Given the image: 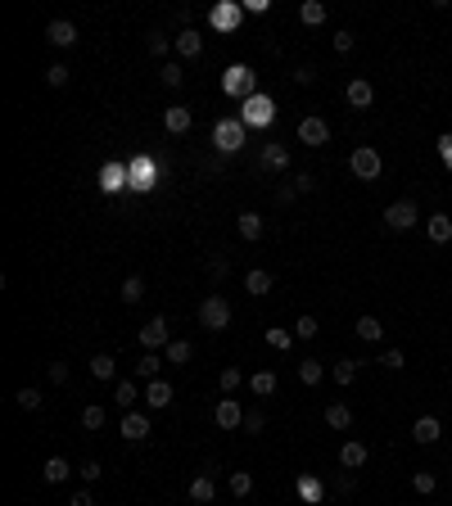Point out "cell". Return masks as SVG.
<instances>
[{
	"instance_id": "cell-15",
	"label": "cell",
	"mask_w": 452,
	"mask_h": 506,
	"mask_svg": "<svg viewBox=\"0 0 452 506\" xmlns=\"http://www.w3.org/2000/svg\"><path fill=\"white\" fill-rule=\"evenodd\" d=\"M172 45H177V54H181V59H194V54H204V36L194 32V27L177 32V36H172Z\"/></svg>"
},
{
	"instance_id": "cell-41",
	"label": "cell",
	"mask_w": 452,
	"mask_h": 506,
	"mask_svg": "<svg viewBox=\"0 0 452 506\" xmlns=\"http://www.w3.org/2000/svg\"><path fill=\"white\" fill-rule=\"evenodd\" d=\"M353 325H357V334H362V339H380V334H385V325H380L376 317H357Z\"/></svg>"
},
{
	"instance_id": "cell-37",
	"label": "cell",
	"mask_w": 452,
	"mask_h": 506,
	"mask_svg": "<svg viewBox=\"0 0 452 506\" xmlns=\"http://www.w3.org/2000/svg\"><path fill=\"white\" fill-rule=\"evenodd\" d=\"M231 493L249 497V493H253V474H249V470H231Z\"/></svg>"
},
{
	"instance_id": "cell-56",
	"label": "cell",
	"mask_w": 452,
	"mask_h": 506,
	"mask_svg": "<svg viewBox=\"0 0 452 506\" xmlns=\"http://www.w3.org/2000/svg\"><path fill=\"white\" fill-rule=\"evenodd\" d=\"M294 199H299L294 185H276V204H294Z\"/></svg>"
},
{
	"instance_id": "cell-13",
	"label": "cell",
	"mask_w": 452,
	"mask_h": 506,
	"mask_svg": "<svg viewBox=\"0 0 452 506\" xmlns=\"http://www.w3.org/2000/svg\"><path fill=\"white\" fill-rule=\"evenodd\" d=\"M344 95H348V108H371V100H376V87H371V82H362V77H353Z\"/></svg>"
},
{
	"instance_id": "cell-25",
	"label": "cell",
	"mask_w": 452,
	"mask_h": 506,
	"mask_svg": "<svg viewBox=\"0 0 452 506\" xmlns=\"http://www.w3.org/2000/svg\"><path fill=\"white\" fill-rule=\"evenodd\" d=\"M326 14H330V10H326L321 0H303V5H299V19L308 23V27H321V23H326Z\"/></svg>"
},
{
	"instance_id": "cell-3",
	"label": "cell",
	"mask_w": 452,
	"mask_h": 506,
	"mask_svg": "<svg viewBox=\"0 0 452 506\" xmlns=\"http://www.w3.org/2000/svg\"><path fill=\"white\" fill-rule=\"evenodd\" d=\"M258 77H253V68H245V64H231L226 68V77H222V91L226 95H236V100H249V95H258Z\"/></svg>"
},
{
	"instance_id": "cell-26",
	"label": "cell",
	"mask_w": 452,
	"mask_h": 506,
	"mask_svg": "<svg viewBox=\"0 0 452 506\" xmlns=\"http://www.w3.org/2000/svg\"><path fill=\"white\" fill-rule=\"evenodd\" d=\"M91 376L95 380H118V362H113L109 353H95L91 357Z\"/></svg>"
},
{
	"instance_id": "cell-42",
	"label": "cell",
	"mask_w": 452,
	"mask_h": 506,
	"mask_svg": "<svg viewBox=\"0 0 452 506\" xmlns=\"http://www.w3.org/2000/svg\"><path fill=\"white\" fill-rule=\"evenodd\" d=\"M353 488H357L353 470H339V474H335V479H330V493H339V497H348V493H353Z\"/></svg>"
},
{
	"instance_id": "cell-12",
	"label": "cell",
	"mask_w": 452,
	"mask_h": 506,
	"mask_svg": "<svg viewBox=\"0 0 452 506\" xmlns=\"http://www.w3.org/2000/svg\"><path fill=\"white\" fill-rule=\"evenodd\" d=\"M163 127L172 131V136H185V131L194 127V113H190V108H185V104H172V108H168V113H163Z\"/></svg>"
},
{
	"instance_id": "cell-48",
	"label": "cell",
	"mask_w": 452,
	"mask_h": 506,
	"mask_svg": "<svg viewBox=\"0 0 452 506\" xmlns=\"http://www.w3.org/2000/svg\"><path fill=\"white\" fill-rule=\"evenodd\" d=\"M290 185H294L299 194H313V190H317V176H313V172H294V176H290Z\"/></svg>"
},
{
	"instance_id": "cell-6",
	"label": "cell",
	"mask_w": 452,
	"mask_h": 506,
	"mask_svg": "<svg viewBox=\"0 0 452 506\" xmlns=\"http://www.w3.org/2000/svg\"><path fill=\"white\" fill-rule=\"evenodd\" d=\"M271 118H276V113H271V100H267V95H249V100H245V113H240V122H245V127H267Z\"/></svg>"
},
{
	"instance_id": "cell-2",
	"label": "cell",
	"mask_w": 452,
	"mask_h": 506,
	"mask_svg": "<svg viewBox=\"0 0 452 506\" xmlns=\"http://www.w3.org/2000/svg\"><path fill=\"white\" fill-rule=\"evenodd\" d=\"M199 325H204V330H226V325H231V303L222 299V294H208L204 303H199Z\"/></svg>"
},
{
	"instance_id": "cell-22",
	"label": "cell",
	"mask_w": 452,
	"mask_h": 506,
	"mask_svg": "<svg viewBox=\"0 0 452 506\" xmlns=\"http://www.w3.org/2000/svg\"><path fill=\"white\" fill-rule=\"evenodd\" d=\"M68 474H73V465H68L64 457H50V461L41 465V479H45V484H64Z\"/></svg>"
},
{
	"instance_id": "cell-9",
	"label": "cell",
	"mask_w": 452,
	"mask_h": 506,
	"mask_svg": "<svg viewBox=\"0 0 452 506\" xmlns=\"http://www.w3.org/2000/svg\"><path fill=\"white\" fill-rule=\"evenodd\" d=\"M154 434V420L145 416V411H127L122 416V439H131V443H145Z\"/></svg>"
},
{
	"instance_id": "cell-44",
	"label": "cell",
	"mask_w": 452,
	"mask_h": 506,
	"mask_svg": "<svg viewBox=\"0 0 452 506\" xmlns=\"http://www.w3.org/2000/svg\"><path fill=\"white\" fill-rule=\"evenodd\" d=\"M411 488H416V493H425V497H430L434 488H439V479H434L430 470H416V474H411Z\"/></svg>"
},
{
	"instance_id": "cell-19",
	"label": "cell",
	"mask_w": 452,
	"mask_h": 506,
	"mask_svg": "<svg viewBox=\"0 0 452 506\" xmlns=\"http://www.w3.org/2000/svg\"><path fill=\"white\" fill-rule=\"evenodd\" d=\"M145 402H150L154 411L172 407V384H168V380H150V384H145Z\"/></svg>"
},
{
	"instance_id": "cell-11",
	"label": "cell",
	"mask_w": 452,
	"mask_h": 506,
	"mask_svg": "<svg viewBox=\"0 0 452 506\" xmlns=\"http://www.w3.org/2000/svg\"><path fill=\"white\" fill-rule=\"evenodd\" d=\"M213 420H217V430H240V425H245V407H240L236 398H222L217 411H213Z\"/></svg>"
},
{
	"instance_id": "cell-36",
	"label": "cell",
	"mask_w": 452,
	"mask_h": 506,
	"mask_svg": "<svg viewBox=\"0 0 452 506\" xmlns=\"http://www.w3.org/2000/svg\"><path fill=\"white\" fill-rule=\"evenodd\" d=\"M159 82H163V87H172V91H177V87L185 82V68H181V64H163V68H159Z\"/></svg>"
},
{
	"instance_id": "cell-29",
	"label": "cell",
	"mask_w": 452,
	"mask_h": 506,
	"mask_svg": "<svg viewBox=\"0 0 452 506\" xmlns=\"http://www.w3.org/2000/svg\"><path fill=\"white\" fill-rule=\"evenodd\" d=\"M321 376H326V367H321V362H317V357H308V362H299V380H303V384H308V389H313V384H321Z\"/></svg>"
},
{
	"instance_id": "cell-23",
	"label": "cell",
	"mask_w": 452,
	"mask_h": 506,
	"mask_svg": "<svg viewBox=\"0 0 452 506\" xmlns=\"http://www.w3.org/2000/svg\"><path fill=\"white\" fill-rule=\"evenodd\" d=\"M271 285H276V280H271V271H249V276H245V290L249 294H253V299H262V294H271Z\"/></svg>"
},
{
	"instance_id": "cell-4",
	"label": "cell",
	"mask_w": 452,
	"mask_h": 506,
	"mask_svg": "<svg viewBox=\"0 0 452 506\" xmlns=\"http://www.w3.org/2000/svg\"><path fill=\"white\" fill-rule=\"evenodd\" d=\"M245 122H240V118H222V122H217V127H213V145H217V154H236L240 150V145H245Z\"/></svg>"
},
{
	"instance_id": "cell-28",
	"label": "cell",
	"mask_w": 452,
	"mask_h": 506,
	"mask_svg": "<svg viewBox=\"0 0 452 506\" xmlns=\"http://www.w3.org/2000/svg\"><path fill=\"white\" fill-rule=\"evenodd\" d=\"M136 398H140V393H136V380H118V384H113V402H118L122 411L136 407Z\"/></svg>"
},
{
	"instance_id": "cell-30",
	"label": "cell",
	"mask_w": 452,
	"mask_h": 506,
	"mask_svg": "<svg viewBox=\"0 0 452 506\" xmlns=\"http://www.w3.org/2000/svg\"><path fill=\"white\" fill-rule=\"evenodd\" d=\"M330 376H335V384H353V380H357V362H353V357H344V362H335V367H330Z\"/></svg>"
},
{
	"instance_id": "cell-53",
	"label": "cell",
	"mask_w": 452,
	"mask_h": 506,
	"mask_svg": "<svg viewBox=\"0 0 452 506\" xmlns=\"http://www.w3.org/2000/svg\"><path fill=\"white\" fill-rule=\"evenodd\" d=\"M100 474H104V465H100V461H87V465H82V479H87V488L100 484Z\"/></svg>"
},
{
	"instance_id": "cell-47",
	"label": "cell",
	"mask_w": 452,
	"mask_h": 506,
	"mask_svg": "<svg viewBox=\"0 0 452 506\" xmlns=\"http://www.w3.org/2000/svg\"><path fill=\"white\" fill-rule=\"evenodd\" d=\"M100 185H104L109 194L122 190V168H118V163H109V168H104V181H100Z\"/></svg>"
},
{
	"instance_id": "cell-34",
	"label": "cell",
	"mask_w": 452,
	"mask_h": 506,
	"mask_svg": "<svg viewBox=\"0 0 452 506\" xmlns=\"http://www.w3.org/2000/svg\"><path fill=\"white\" fill-rule=\"evenodd\" d=\"M118 294H122V303H140V299H145V280H140V276H127Z\"/></svg>"
},
{
	"instance_id": "cell-60",
	"label": "cell",
	"mask_w": 452,
	"mask_h": 506,
	"mask_svg": "<svg viewBox=\"0 0 452 506\" xmlns=\"http://www.w3.org/2000/svg\"><path fill=\"white\" fill-rule=\"evenodd\" d=\"M439 154H443V159L452 154V131H448V136H439Z\"/></svg>"
},
{
	"instance_id": "cell-16",
	"label": "cell",
	"mask_w": 452,
	"mask_h": 506,
	"mask_svg": "<svg viewBox=\"0 0 452 506\" xmlns=\"http://www.w3.org/2000/svg\"><path fill=\"white\" fill-rule=\"evenodd\" d=\"M366 457L371 452H366V443H357V439H348L344 448H339V465H344V470H362Z\"/></svg>"
},
{
	"instance_id": "cell-46",
	"label": "cell",
	"mask_w": 452,
	"mask_h": 506,
	"mask_svg": "<svg viewBox=\"0 0 452 506\" xmlns=\"http://www.w3.org/2000/svg\"><path fill=\"white\" fill-rule=\"evenodd\" d=\"M267 344H271V348H280V353H285V348L294 344V330H280V325H271V330H267Z\"/></svg>"
},
{
	"instance_id": "cell-52",
	"label": "cell",
	"mask_w": 452,
	"mask_h": 506,
	"mask_svg": "<svg viewBox=\"0 0 452 506\" xmlns=\"http://www.w3.org/2000/svg\"><path fill=\"white\" fill-rule=\"evenodd\" d=\"M45 376H50V384H68V362H50Z\"/></svg>"
},
{
	"instance_id": "cell-33",
	"label": "cell",
	"mask_w": 452,
	"mask_h": 506,
	"mask_svg": "<svg viewBox=\"0 0 452 506\" xmlns=\"http://www.w3.org/2000/svg\"><path fill=\"white\" fill-rule=\"evenodd\" d=\"M299 497H303V502H321V497H326V484L303 474V479H299Z\"/></svg>"
},
{
	"instance_id": "cell-50",
	"label": "cell",
	"mask_w": 452,
	"mask_h": 506,
	"mask_svg": "<svg viewBox=\"0 0 452 506\" xmlns=\"http://www.w3.org/2000/svg\"><path fill=\"white\" fill-rule=\"evenodd\" d=\"M45 82H50V87H68V68L64 64H50V68H45Z\"/></svg>"
},
{
	"instance_id": "cell-10",
	"label": "cell",
	"mask_w": 452,
	"mask_h": 506,
	"mask_svg": "<svg viewBox=\"0 0 452 506\" xmlns=\"http://www.w3.org/2000/svg\"><path fill=\"white\" fill-rule=\"evenodd\" d=\"M45 41L59 45V50L77 45V23H68V19H50V23H45Z\"/></svg>"
},
{
	"instance_id": "cell-31",
	"label": "cell",
	"mask_w": 452,
	"mask_h": 506,
	"mask_svg": "<svg viewBox=\"0 0 452 506\" xmlns=\"http://www.w3.org/2000/svg\"><path fill=\"white\" fill-rule=\"evenodd\" d=\"M236 231H240L245 240H258V235H262V217H258V213H240Z\"/></svg>"
},
{
	"instance_id": "cell-39",
	"label": "cell",
	"mask_w": 452,
	"mask_h": 506,
	"mask_svg": "<svg viewBox=\"0 0 452 506\" xmlns=\"http://www.w3.org/2000/svg\"><path fill=\"white\" fill-rule=\"evenodd\" d=\"M82 425H87V430H104V407H100V402L82 407Z\"/></svg>"
},
{
	"instance_id": "cell-7",
	"label": "cell",
	"mask_w": 452,
	"mask_h": 506,
	"mask_svg": "<svg viewBox=\"0 0 452 506\" xmlns=\"http://www.w3.org/2000/svg\"><path fill=\"white\" fill-rule=\"evenodd\" d=\"M140 344H145V353H154V348H168V344H172V330H168V321H163V317L145 321V325H140Z\"/></svg>"
},
{
	"instance_id": "cell-61",
	"label": "cell",
	"mask_w": 452,
	"mask_h": 506,
	"mask_svg": "<svg viewBox=\"0 0 452 506\" xmlns=\"http://www.w3.org/2000/svg\"><path fill=\"white\" fill-rule=\"evenodd\" d=\"M443 163H448V172H452V154H448V159H443Z\"/></svg>"
},
{
	"instance_id": "cell-24",
	"label": "cell",
	"mask_w": 452,
	"mask_h": 506,
	"mask_svg": "<svg viewBox=\"0 0 452 506\" xmlns=\"http://www.w3.org/2000/svg\"><path fill=\"white\" fill-rule=\"evenodd\" d=\"M163 357H168L172 367H185V362L194 357V344H190V339H172V344L163 348Z\"/></svg>"
},
{
	"instance_id": "cell-14",
	"label": "cell",
	"mask_w": 452,
	"mask_h": 506,
	"mask_svg": "<svg viewBox=\"0 0 452 506\" xmlns=\"http://www.w3.org/2000/svg\"><path fill=\"white\" fill-rule=\"evenodd\" d=\"M411 439H416V443H439V439H443L439 416H416V425H411Z\"/></svg>"
},
{
	"instance_id": "cell-1",
	"label": "cell",
	"mask_w": 452,
	"mask_h": 506,
	"mask_svg": "<svg viewBox=\"0 0 452 506\" xmlns=\"http://www.w3.org/2000/svg\"><path fill=\"white\" fill-rule=\"evenodd\" d=\"M348 172H353L357 181H376V176L385 172V159H380L376 145H357V150L348 154Z\"/></svg>"
},
{
	"instance_id": "cell-57",
	"label": "cell",
	"mask_w": 452,
	"mask_h": 506,
	"mask_svg": "<svg viewBox=\"0 0 452 506\" xmlns=\"http://www.w3.org/2000/svg\"><path fill=\"white\" fill-rule=\"evenodd\" d=\"M68 506H95V497H91V488H77V493H73V502H68Z\"/></svg>"
},
{
	"instance_id": "cell-49",
	"label": "cell",
	"mask_w": 452,
	"mask_h": 506,
	"mask_svg": "<svg viewBox=\"0 0 452 506\" xmlns=\"http://www.w3.org/2000/svg\"><path fill=\"white\" fill-rule=\"evenodd\" d=\"M380 367H389V371H403V367H407V357H403V348H389V353L380 357Z\"/></svg>"
},
{
	"instance_id": "cell-32",
	"label": "cell",
	"mask_w": 452,
	"mask_h": 506,
	"mask_svg": "<svg viewBox=\"0 0 452 506\" xmlns=\"http://www.w3.org/2000/svg\"><path fill=\"white\" fill-rule=\"evenodd\" d=\"M249 389H253L258 398H271V393H276V376H271V371H258V376L249 380Z\"/></svg>"
},
{
	"instance_id": "cell-40",
	"label": "cell",
	"mask_w": 452,
	"mask_h": 506,
	"mask_svg": "<svg viewBox=\"0 0 452 506\" xmlns=\"http://www.w3.org/2000/svg\"><path fill=\"white\" fill-rule=\"evenodd\" d=\"M240 430H245V434H262V430H267V416H262L258 407H249V411H245V425H240Z\"/></svg>"
},
{
	"instance_id": "cell-59",
	"label": "cell",
	"mask_w": 452,
	"mask_h": 506,
	"mask_svg": "<svg viewBox=\"0 0 452 506\" xmlns=\"http://www.w3.org/2000/svg\"><path fill=\"white\" fill-rule=\"evenodd\" d=\"M190 19H194V10H190V5H181V10H177V23H181V32L190 27Z\"/></svg>"
},
{
	"instance_id": "cell-20",
	"label": "cell",
	"mask_w": 452,
	"mask_h": 506,
	"mask_svg": "<svg viewBox=\"0 0 452 506\" xmlns=\"http://www.w3.org/2000/svg\"><path fill=\"white\" fill-rule=\"evenodd\" d=\"M217 497V484H213V474H194L190 479V502H199V506H208Z\"/></svg>"
},
{
	"instance_id": "cell-38",
	"label": "cell",
	"mask_w": 452,
	"mask_h": 506,
	"mask_svg": "<svg viewBox=\"0 0 452 506\" xmlns=\"http://www.w3.org/2000/svg\"><path fill=\"white\" fill-rule=\"evenodd\" d=\"M14 402H19V407H23V411H36V407H41V393H36V389H32V384H23V389H19V393H14Z\"/></svg>"
},
{
	"instance_id": "cell-55",
	"label": "cell",
	"mask_w": 452,
	"mask_h": 506,
	"mask_svg": "<svg viewBox=\"0 0 452 506\" xmlns=\"http://www.w3.org/2000/svg\"><path fill=\"white\" fill-rule=\"evenodd\" d=\"M353 41H357V36L348 32V27H344V32H335V50H339V54H348V50H353Z\"/></svg>"
},
{
	"instance_id": "cell-43",
	"label": "cell",
	"mask_w": 452,
	"mask_h": 506,
	"mask_svg": "<svg viewBox=\"0 0 452 506\" xmlns=\"http://www.w3.org/2000/svg\"><path fill=\"white\" fill-rule=\"evenodd\" d=\"M240 380H245V376H240V367H222L217 384H222V393H236V389H240Z\"/></svg>"
},
{
	"instance_id": "cell-35",
	"label": "cell",
	"mask_w": 452,
	"mask_h": 506,
	"mask_svg": "<svg viewBox=\"0 0 452 506\" xmlns=\"http://www.w3.org/2000/svg\"><path fill=\"white\" fill-rule=\"evenodd\" d=\"M236 19H240L236 5H217V10H213V27H222V32H226V27H236Z\"/></svg>"
},
{
	"instance_id": "cell-18",
	"label": "cell",
	"mask_w": 452,
	"mask_h": 506,
	"mask_svg": "<svg viewBox=\"0 0 452 506\" xmlns=\"http://www.w3.org/2000/svg\"><path fill=\"white\" fill-rule=\"evenodd\" d=\"M425 235H430L434 244H448V240H452V217H448V213L425 217Z\"/></svg>"
},
{
	"instance_id": "cell-8",
	"label": "cell",
	"mask_w": 452,
	"mask_h": 506,
	"mask_svg": "<svg viewBox=\"0 0 452 506\" xmlns=\"http://www.w3.org/2000/svg\"><path fill=\"white\" fill-rule=\"evenodd\" d=\"M299 140H303V145H313V150H321L326 140H330V127H326V118H317V113L299 118Z\"/></svg>"
},
{
	"instance_id": "cell-17",
	"label": "cell",
	"mask_w": 452,
	"mask_h": 506,
	"mask_svg": "<svg viewBox=\"0 0 452 506\" xmlns=\"http://www.w3.org/2000/svg\"><path fill=\"white\" fill-rule=\"evenodd\" d=\"M258 163H262V168H271V172H285V168H290V150H285V145H262Z\"/></svg>"
},
{
	"instance_id": "cell-45",
	"label": "cell",
	"mask_w": 452,
	"mask_h": 506,
	"mask_svg": "<svg viewBox=\"0 0 452 506\" xmlns=\"http://www.w3.org/2000/svg\"><path fill=\"white\" fill-rule=\"evenodd\" d=\"M317 330H321L317 317H299V321H294V339H317Z\"/></svg>"
},
{
	"instance_id": "cell-54",
	"label": "cell",
	"mask_w": 452,
	"mask_h": 506,
	"mask_svg": "<svg viewBox=\"0 0 452 506\" xmlns=\"http://www.w3.org/2000/svg\"><path fill=\"white\" fill-rule=\"evenodd\" d=\"M145 45H150V54H168V36H163V32H150Z\"/></svg>"
},
{
	"instance_id": "cell-21",
	"label": "cell",
	"mask_w": 452,
	"mask_h": 506,
	"mask_svg": "<svg viewBox=\"0 0 452 506\" xmlns=\"http://www.w3.org/2000/svg\"><path fill=\"white\" fill-rule=\"evenodd\" d=\"M326 425H330V430H348V425H353V407H348V402H330V407H326Z\"/></svg>"
},
{
	"instance_id": "cell-58",
	"label": "cell",
	"mask_w": 452,
	"mask_h": 506,
	"mask_svg": "<svg viewBox=\"0 0 452 506\" xmlns=\"http://www.w3.org/2000/svg\"><path fill=\"white\" fill-rule=\"evenodd\" d=\"M208 271H213V280H222V276H226V271H231V262H226V258H222V253H217V258H213V267H208Z\"/></svg>"
},
{
	"instance_id": "cell-27",
	"label": "cell",
	"mask_w": 452,
	"mask_h": 506,
	"mask_svg": "<svg viewBox=\"0 0 452 506\" xmlns=\"http://www.w3.org/2000/svg\"><path fill=\"white\" fill-rule=\"evenodd\" d=\"M163 362H168V357H159V353H140V362H136V376H140V380H159Z\"/></svg>"
},
{
	"instance_id": "cell-5",
	"label": "cell",
	"mask_w": 452,
	"mask_h": 506,
	"mask_svg": "<svg viewBox=\"0 0 452 506\" xmlns=\"http://www.w3.org/2000/svg\"><path fill=\"white\" fill-rule=\"evenodd\" d=\"M416 222H420V208L411 204V199H398V204L385 208V227L389 231H411Z\"/></svg>"
},
{
	"instance_id": "cell-51",
	"label": "cell",
	"mask_w": 452,
	"mask_h": 506,
	"mask_svg": "<svg viewBox=\"0 0 452 506\" xmlns=\"http://www.w3.org/2000/svg\"><path fill=\"white\" fill-rule=\"evenodd\" d=\"M294 82H299V87H313V82H317V68L313 64H299V68H294Z\"/></svg>"
}]
</instances>
